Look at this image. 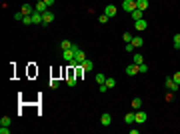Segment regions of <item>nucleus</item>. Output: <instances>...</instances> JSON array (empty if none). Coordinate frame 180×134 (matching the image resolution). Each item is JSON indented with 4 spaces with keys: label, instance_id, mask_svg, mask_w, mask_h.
Returning <instances> with one entry per match:
<instances>
[{
    "label": "nucleus",
    "instance_id": "e433bc0d",
    "mask_svg": "<svg viewBox=\"0 0 180 134\" xmlns=\"http://www.w3.org/2000/svg\"><path fill=\"white\" fill-rule=\"evenodd\" d=\"M44 2H46V6H48V8H50V6L54 4V0H44Z\"/></svg>",
    "mask_w": 180,
    "mask_h": 134
},
{
    "label": "nucleus",
    "instance_id": "c85d7f7f",
    "mask_svg": "<svg viewBox=\"0 0 180 134\" xmlns=\"http://www.w3.org/2000/svg\"><path fill=\"white\" fill-rule=\"evenodd\" d=\"M138 70H140V74H146V72H148V66H146V64H138Z\"/></svg>",
    "mask_w": 180,
    "mask_h": 134
},
{
    "label": "nucleus",
    "instance_id": "20e7f679",
    "mask_svg": "<svg viewBox=\"0 0 180 134\" xmlns=\"http://www.w3.org/2000/svg\"><path fill=\"white\" fill-rule=\"evenodd\" d=\"M32 16V24H44V18H42V12H38L34 8V12L30 14Z\"/></svg>",
    "mask_w": 180,
    "mask_h": 134
},
{
    "label": "nucleus",
    "instance_id": "9d476101",
    "mask_svg": "<svg viewBox=\"0 0 180 134\" xmlns=\"http://www.w3.org/2000/svg\"><path fill=\"white\" fill-rule=\"evenodd\" d=\"M138 72H140V70H138V64H128V66H126V74H128V76H134Z\"/></svg>",
    "mask_w": 180,
    "mask_h": 134
},
{
    "label": "nucleus",
    "instance_id": "9b49d317",
    "mask_svg": "<svg viewBox=\"0 0 180 134\" xmlns=\"http://www.w3.org/2000/svg\"><path fill=\"white\" fill-rule=\"evenodd\" d=\"M62 58H64L66 62L74 60V50H72V48H70V50H62Z\"/></svg>",
    "mask_w": 180,
    "mask_h": 134
},
{
    "label": "nucleus",
    "instance_id": "dca6fc26",
    "mask_svg": "<svg viewBox=\"0 0 180 134\" xmlns=\"http://www.w3.org/2000/svg\"><path fill=\"white\" fill-rule=\"evenodd\" d=\"M82 68H84V70H86V72H90V70H92V68H94V62H92V60H90V58H86V60H84V62H82Z\"/></svg>",
    "mask_w": 180,
    "mask_h": 134
},
{
    "label": "nucleus",
    "instance_id": "f704fd0d",
    "mask_svg": "<svg viewBox=\"0 0 180 134\" xmlns=\"http://www.w3.org/2000/svg\"><path fill=\"white\" fill-rule=\"evenodd\" d=\"M98 86H100V92H102V94H104V92H108V90H110V88H108V86H106V84H98Z\"/></svg>",
    "mask_w": 180,
    "mask_h": 134
},
{
    "label": "nucleus",
    "instance_id": "473e14b6",
    "mask_svg": "<svg viewBox=\"0 0 180 134\" xmlns=\"http://www.w3.org/2000/svg\"><path fill=\"white\" fill-rule=\"evenodd\" d=\"M0 134H10V128L8 126H0Z\"/></svg>",
    "mask_w": 180,
    "mask_h": 134
},
{
    "label": "nucleus",
    "instance_id": "aec40b11",
    "mask_svg": "<svg viewBox=\"0 0 180 134\" xmlns=\"http://www.w3.org/2000/svg\"><path fill=\"white\" fill-rule=\"evenodd\" d=\"M106 78H108V76H104V74H102V72H98V74H96V76H94V80H96V82H98V84H104V82H106Z\"/></svg>",
    "mask_w": 180,
    "mask_h": 134
},
{
    "label": "nucleus",
    "instance_id": "72a5a7b5",
    "mask_svg": "<svg viewBox=\"0 0 180 134\" xmlns=\"http://www.w3.org/2000/svg\"><path fill=\"white\" fill-rule=\"evenodd\" d=\"M174 100V92H168V94H166V102H172Z\"/></svg>",
    "mask_w": 180,
    "mask_h": 134
},
{
    "label": "nucleus",
    "instance_id": "5701e85b",
    "mask_svg": "<svg viewBox=\"0 0 180 134\" xmlns=\"http://www.w3.org/2000/svg\"><path fill=\"white\" fill-rule=\"evenodd\" d=\"M104 84H106L108 88H114V86H116V78H106V82H104Z\"/></svg>",
    "mask_w": 180,
    "mask_h": 134
},
{
    "label": "nucleus",
    "instance_id": "4468645a",
    "mask_svg": "<svg viewBox=\"0 0 180 134\" xmlns=\"http://www.w3.org/2000/svg\"><path fill=\"white\" fill-rule=\"evenodd\" d=\"M130 14H132V20H134V22H136V20H140V18H144V12L138 10V8H136V10H132Z\"/></svg>",
    "mask_w": 180,
    "mask_h": 134
},
{
    "label": "nucleus",
    "instance_id": "f3484780",
    "mask_svg": "<svg viewBox=\"0 0 180 134\" xmlns=\"http://www.w3.org/2000/svg\"><path fill=\"white\" fill-rule=\"evenodd\" d=\"M132 108H134V110H140V108H142V98H138V96L132 98Z\"/></svg>",
    "mask_w": 180,
    "mask_h": 134
},
{
    "label": "nucleus",
    "instance_id": "c9c22d12",
    "mask_svg": "<svg viewBox=\"0 0 180 134\" xmlns=\"http://www.w3.org/2000/svg\"><path fill=\"white\" fill-rule=\"evenodd\" d=\"M172 78H174V82H176V84H180V70L174 74V76H172Z\"/></svg>",
    "mask_w": 180,
    "mask_h": 134
},
{
    "label": "nucleus",
    "instance_id": "bb28decb",
    "mask_svg": "<svg viewBox=\"0 0 180 134\" xmlns=\"http://www.w3.org/2000/svg\"><path fill=\"white\" fill-rule=\"evenodd\" d=\"M108 20H110V18H108L106 14H100V16H98V22H100V24H106Z\"/></svg>",
    "mask_w": 180,
    "mask_h": 134
},
{
    "label": "nucleus",
    "instance_id": "f03ea898",
    "mask_svg": "<svg viewBox=\"0 0 180 134\" xmlns=\"http://www.w3.org/2000/svg\"><path fill=\"white\" fill-rule=\"evenodd\" d=\"M122 10L128 12V14H130L132 10H136V0H124L122 2Z\"/></svg>",
    "mask_w": 180,
    "mask_h": 134
},
{
    "label": "nucleus",
    "instance_id": "0eeeda50",
    "mask_svg": "<svg viewBox=\"0 0 180 134\" xmlns=\"http://www.w3.org/2000/svg\"><path fill=\"white\" fill-rule=\"evenodd\" d=\"M42 18H44V26H48V24H50L52 20H54V12H52L50 8H48V10H46L44 14H42Z\"/></svg>",
    "mask_w": 180,
    "mask_h": 134
},
{
    "label": "nucleus",
    "instance_id": "2eb2a0df",
    "mask_svg": "<svg viewBox=\"0 0 180 134\" xmlns=\"http://www.w3.org/2000/svg\"><path fill=\"white\" fill-rule=\"evenodd\" d=\"M136 8H138V10H146L148 8V0H136Z\"/></svg>",
    "mask_w": 180,
    "mask_h": 134
},
{
    "label": "nucleus",
    "instance_id": "1a4fd4ad",
    "mask_svg": "<svg viewBox=\"0 0 180 134\" xmlns=\"http://www.w3.org/2000/svg\"><path fill=\"white\" fill-rule=\"evenodd\" d=\"M134 116H136V122H138V124H144L148 120V114H146V112H134Z\"/></svg>",
    "mask_w": 180,
    "mask_h": 134
},
{
    "label": "nucleus",
    "instance_id": "412c9836",
    "mask_svg": "<svg viewBox=\"0 0 180 134\" xmlns=\"http://www.w3.org/2000/svg\"><path fill=\"white\" fill-rule=\"evenodd\" d=\"M132 62H134V64H142V62H144V58H142V54H138V52H136V54L132 56Z\"/></svg>",
    "mask_w": 180,
    "mask_h": 134
},
{
    "label": "nucleus",
    "instance_id": "423d86ee",
    "mask_svg": "<svg viewBox=\"0 0 180 134\" xmlns=\"http://www.w3.org/2000/svg\"><path fill=\"white\" fill-rule=\"evenodd\" d=\"M104 14H106L108 18H114V16H116V6H114V4H106V8H104Z\"/></svg>",
    "mask_w": 180,
    "mask_h": 134
},
{
    "label": "nucleus",
    "instance_id": "7c9ffc66",
    "mask_svg": "<svg viewBox=\"0 0 180 134\" xmlns=\"http://www.w3.org/2000/svg\"><path fill=\"white\" fill-rule=\"evenodd\" d=\"M22 24H26V26H28V24H32V16H24V18H22Z\"/></svg>",
    "mask_w": 180,
    "mask_h": 134
},
{
    "label": "nucleus",
    "instance_id": "cd10ccee",
    "mask_svg": "<svg viewBox=\"0 0 180 134\" xmlns=\"http://www.w3.org/2000/svg\"><path fill=\"white\" fill-rule=\"evenodd\" d=\"M132 38H134V36H132L130 32H124V42H126V44H128V42H132Z\"/></svg>",
    "mask_w": 180,
    "mask_h": 134
},
{
    "label": "nucleus",
    "instance_id": "b1692460",
    "mask_svg": "<svg viewBox=\"0 0 180 134\" xmlns=\"http://www.w3.org/2000/svg\"><path fill=\"white\" fill-rule=\"evenodd\" d=\"M172 42H174V48H178V50H180V34H174Z\"/></svg>",
    "mask_w": 180,
    "mask_h": 134
},
{
    "label": "nucleus",
    "instance_id": "6e6552de",
    "mask_svg": "<svg viewBox=\"0 0 180 134\" xmlns=\"http://www.w3.org/2000/svg\"><path fill=\"white\" fill-rule=\"evenodd\" d=\"M20 12H22L24 16H30V14L34 12V6H32V4H28V2H26V4H22V8H20Z\"/></svg>",
    "mask_w": 180,
    "mask_h": 134
},
{
    "label": "nucleus",
    "instance_id": "ddd939ff",
    "mask_svg": "<svg viewBox=\"0 0 180 134\" xmlns=\"http://www.w3.org/2000/svg\"><path fill=\"white\" fill-rule=\"evenodd\" d=\"M34 8H36V10H38V12H42V14H44V12L48 10V6H46V2H44V0H40V2H36V6H34Z\"/></svg>",
    "mask_w": 180,
    "mask_h": 134
},
{
    "label": "nucleus",
    "instance_id": "c756f323",
    "mask_svg": "<svg viewBox=\"0 0 180 134\" xmlns=\"http://www.w3.org/2000/svg\"><path fill=\"white\" fill-rule=\"evenodd\" d=\"M124 50H126V52H130V54H132V52H134L136 48H134V46H132V42H128V44H126V48H124Z\"/></svg>",
    "mask_w": 180,
    "mask_h": 134
},
{
    "label": "nucleus",
    "instance_id": "a878e982",
    "mask_svg": "<svg viewBox=\"0 0 180 134\" xmlns=\"http://www.w3.org/2000/svg\"><path fill=\"white\" fill-rule=\"evenodd\" d=\"M48 86H50V88H58V86H60V80L52 78V80H50V82H48Z\"/></svg>",
    "mask_w": 180,
    "mask_h": 134
},
{
    "label": "nucleus",
    "instance_id": "a211bd4d",
    "mask_svg": "<svg viewBox=\"0 0 180 134\" xmlns=\"http://www.w3.org/2000/svg\"><path fill=\"white\" fill-rule=\"evenodd\" d=\"M124 122H126V124H132V122H136V116H134V112H128V114L124 116Z\"/></svg>",
    "mask_w": 180,
    "mask_h": 134
},
{
    "label": "nucleus",
    "instance_id": "4be33fe9",
    "mask_svg": "<svg viewBox=\"0 0 180 134\" xmlns=\"http://www.w3.org/2000/svg\"><path fill=\"white\" fill-rule=\"evenodd\" d=\"M66 82H68V86L72 88V86H76V82H78V78H76V76H66Z\"/></svg>",
    "mask_w": 180,
    "mask_h": 134
},
{
    "label": "nucleus",
    "instance_id": "2f4dec72",
    "mask_svg": "<svg viewBox=\"0 0 180 134\" xmlns=\"http://www.w3.org/2000/svg\"><path fill=\"white\" fill-rule=\"evenodd\" d=\"M22 18H24L22 12H16V14H14V20H18V22H22Z\"/></svg>",
    "mask_w": 180,
    "mask_h": 134
},
{
    "label": "nucleus",
    "instance_id": "393cba45",
    "mask_svg": "<svg viewBox=\"0 0 180 134\" xmlns=\"http://www.w3.org/2000/svg\"><path fill=\"white\" fill-rule=\"evenodd\" d=\"M0 126H10V118H8V116H2V118H0Z\"/></svg>",
    "mask_w": 180,
    "mask_h": 134
},
{
    "label": "nucleus",
    "instance_id": "7ed1b4c3",
    "mask_svg": "<svg viewBox=\"0 0 180 134\" xmlns=\"http://www.w3.org/2000/svg\"><path fill=\"white\" fill-rule=\"evenodd\" d=\"M100 124L102 126H110V124H112V114H110V112H102L100 114Z\"/></svg>",
    "mask_w": 180,
    "mask_h": 134
},
{
    "label": "nucleus",
    "instance_id": "6ab92c4d",
    "mask_svg": "<svg viewBox=\"0 0 180 134\" xmlns=\"http://www.w3.org/2000/svg\"><path fill=\"white\" fill-rule=\"evenodd\" d=\"M72 44H74V42H70V40H62V42H60V48H62V50H70Z\"/></svg>",
    "mask_w": 180,
    "mask_h": 134
},
{
    "label": "nucleus",
    "instance_id": "f8f14e48",
    "mask_svg": "<svg viewBox=\"0 0 180 134\" xmlns=\"http://www.w3.org/2000/svg\"><path fill=\"white\" fill-rule=\"evenodd\" d=\"M142 44H144V38H142V36H134V38H132V46H134V48H142Z\"/></svg>",
    "mask_w": 180,
    "mask_h": 134
},
{
    "label": "nucleus",
    "instance_id": "f257e3e1",
    "mask_svg": "<svg viewBox=\"0 0 180 134\" xmlns=\"http://www.w3.org/2000/svg\"><path fill=\"white\" fill-rule=\"evenodd\" d=\"M164 86H166V88H168L170 92H176V90L180 88V84H176L172 76H166V78H164Z\"/></svg>",
    "mask_w": 180,
    "mask_h": 134
},
{
    "label": "nucleus",
    "instance_id": "39448f33",
    "mask_svg": "<svg viewBox=\"0 0 180 134\" xmlns=\"http://www.w3.org/2000/svg\"><path fill=\"white\" fill-rule=\"evenodd\" d=\"M134 28L138 30V32H142V30H146V28H148V22L144 20V18H140V20H136V22H134Z\"/></svg>",
    "mask_w": 180,
    "mask_h": 134
}]
</instances>
